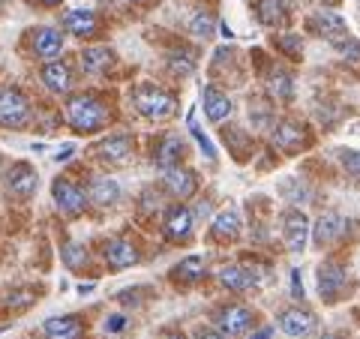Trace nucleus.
I'll use <instances>...</instances> for the list:
<instances>
[{
	"mask_svg": "<svg viewBox=\"0 0 360 339\" xmlns=\"http://www.w3.org/2000/svg\"><path fill=\"white\" fill-rule=\"evenodd\" d=\"M276 49H279V51H285L288 58H295V60H297V58H300V51H303V45H300L297 37H291V33H288V37H279V39H276Z\"/></svg>",
	"mask_w": 360,
	"mask_h": 339,
	"instance_id": "nucleus-36",
	"label": "nucleus"
},
{
	"mask_svg": "<svg viewBox=\"0 0 360 339\" xmlns=\"http://www.w3.org/2000/svg\"><path fill=\"white\" fill-rule=\"evenodd\" d=\"M127 327V315H108L105 319V333H120Z\"/></svg>",
	"mask_w": 360,
	"mask_h": 339,
	"instance_id": "nucleus-38",
	"label": "nucleus"
},
{
	"mask_svg": "<svg viewBox=\"0 0 360 339\" xmlns=\"http://www.w3.org/2000/svg\"><path fill=\"white\" fill-rule=\"evenodd\" d=\"M168 339H186L184 333H174V336H168Z\"/></svg>",
	"mask_w": 360,
	"mask_h": 339,
	"instance_id": "nucleus-46",
	"label": "nucleus"
},
{
	"mask_svg": "<svg viewBox=\"0 0 360 339\" xmlns=\"http://www.w3.org/2000/svg\"><path fill=\"white\" fill-rule=\"evenodd\" d=\"M345 282H348V276H345L342 258H324V262L319 264V295L328 303H336L342 298Z\"/></svg>",
	"mask_w": 360,
	"mask_h": 339,
	"instance_id": "nucleus-8",
	"label": "nucleus"
},
{
	"mask_svg": "<svg viewBox=\"0 0 360 339\" xmlns=\"http://www.w3.org/2000/svg\"><path fill=\"white\" fill-rule=\"evenodd\" d=\"M39 82L54 96H70V90L75 84V72L66 60H45V66L39 70Z\"/></svg>",
	"mask_w": 360,
	"mask_h": 339,
	"instance_id": "nucleus-11",
	"label": "nucleus"
},
{
	"mask_svg": "<svg viewBox=\"0 0 360 339\" xmlns=\"http://www.w3.org/2000/svg\"><path fill=\"white\" fill-rule=\"evenodd\" d=\"M180 160H184V141H180V135H165L153 153V162L165 172V168L180 165Z\"/></svg>",
	"mask_w": 360,
	"mask_h": 339,
	"instance_id": "nucleus-27",
	"label": "nucleus"
},
{
	"mask_svg": "<svg viewBox=\"0 0 360 339\" xmlns=\"http://www.w3.org/2000/svg\"><path fill=\"white\" fill-rule=\"evenodd\" d=\"M309 30L315 33V37H324V39H330V42L348 37L345 18L336 15V13H330V9H321V13H315V15L309 18Z\"/></svg>",
	"mask_w": 360,
	"mask_h": 339,
	"instance_id": "nucleus-22",
	"label": "nucleus"
},
{
	"mask_svg": "<svg viewBox=\"0 0 360 339\" xmlns=\"http://www.w3.org/2000/svg\"><path fill=\"white\" fill-rule=\"evenodd\" d=\"M78 60H82V70L87 75H105L111 66L117 63L115 51H111L108 45H87V49H82V54H78Z\"/></svg>",
	"mask_w": 360,
	"mask_h": 339,
	"instance_id": "nucleus-21",
	"label": "nucleus"
},
{
	"mask_svg": "<svg viewBox=\"0 0 360 339\" xmlns=\"http://www.w3.org/2000/svg\"><path fill=\"white\" fill-rule=\"evenodd\" d=\"M103 262L111 270H127L141 262V246L129 234H115L103 243Z\"/></svg>",
	"mask_w": 360,
	"mask_h": 339,
	"instance_id": "nucleus-5",
	"label": "nucleus"
},
{
	"mask_svg": "<svg viewBox=\"0 0 360 339\" xmlns=\"http://www.w3.org/2000/svg\"><path fill=\"white\" fill-rule=\"evenodd\" d=\"M255 18L267 27H283L288 21V4L285 0H255Z\"/></svg>",
	"mask_w": 360,
	"mask_h": 339,
	"instance_id": "nucleus-25",
	"label": "nucleus"
},
{
	"mask_svg": "<svg viewBox=\"0 0 360 339\" xmlns=\"http://www.w3.org/2000/svg\"><path fill=\"white\" fill-rule=\"evenodd\" d=\"M78 291H82V295H87V291H94V282H87V286L82 282V286H78Z\"/></svg>",
	"mask_w": 360,
	"mask_h": 339,
	"instance_id": "nucleus-45",
	"label": "nucleus"
},
{
	"mask_svg": "<svg viewBox=\"0 0 360 339\" xmlns=\"http://www.w3.org/2000/svg\"><path fill=\"white\" fill-rule=\"evenodd\" d=\"M60 255H63V264L70 267V270H84L87 262H90L87 250H84V246H78V243H63Z\"/></svg>",
	"mask_w": 360,
	"mask_h": 339,
	"instance_id": "nucleus-30",
	"label": "nucleus"
},
{
	"mask_svg": "<svg viewBox=\"0 0 360 339\" xmlns=\"http://www.w3.org/2000/svg\"><path fill=\"white\" fill-rule=\"evenodd\" d=\"M39 291L42 288H37V286H15L4 295V307L13 309V312H25L39 300Z\"/></svg>",
	"mask_w": 360,
	"mask_h": 339,
	"instance_id": "nucleus-29",
	"label": "nucleus"
},
{
	"mask_svg": "<svg viewBox=\"0 0 360 339\" xmlns=\"http://www.w3.org/2000/svg\"><path fill=\"white\" fill-rule=\"evenodd\" d=\"M193 231H195V217L193 210H189L186 205H172L165 210L162 217V237L168 243H189L193 241Z\"/></svg>",
	"mask_w": 360,
	"mask_h": 339,
	"instance_id": "nucleus-7",
	"label": "nucleus"
},
{
	"mask_svg": "<svg viewBox=\"0 0 360 339\" xmlns=\"http://www.w3.org/2000/svg\"><path fill=\"white\" fill-rule=\"evenodd\" d=\"M63 30L78 39H94L99 33V15L94 9H70L63 13Z\"/></svg>",
	"mask_w": 360,
	"mask_h": 339,
	"instance_id": "nucleus-20",
	"label": "nucleus"
},
{
	"mask_svg": "<svg viewBox=\"0 0 360 339\" xmlns=\"http://www.w3.org/2000/svg\"><path fill=\"white\" fill-rule=\"evenodd\" d=\"M205 276V258L201 255H186L180 264L172 267V279L177 282V286H195V282Z\"/></svg>",
	"mask_w": 360,
	"mask_h": 339,
	"instance_id": "nucleus-26",
	"label": "nucleus"
},
{
	"mask_svg": "<svg viewBox=\"0 0 360 339\" xmlns=\"http://www.w3.org/2000/svg\"><path fill=\"white\" fill-rule=\"evenodd\" d=\"M213 27H217V18H213L210 13H195L193 21H189V33L198 37V39H210Z\"/></svg>",
	"mask_w": 360,
	"mask_h": 339,
	"instance_id": "nucleus-32",
	"label": "nucleus"
},
{
	"mask_svg": "<svg viewBox=\"0 0 360 339\" xmlns=\"http://www.w3.org/2000/svg\"><path fill=\"white\" fill-rule=\"evenodd\" d=\"M283 241L288 252H303L309 241V219L300 210H285L283 213Z\"/></svg>",
	"mask_w": 360,
	"mask_h": 339,
	"instance_id": "nucleus-16",
	"label": "nucleus"
},
{
	"mask_svg": "<svg viewBox=\"0 0 360 339\" xmlns=\"http://www.w3.org/2000/svg\"><path fill=\"white\" fill-rule=\"evenodd\" d=\"M129 4H141V0H129Z\"/></svg>",
	"mask_w": 360,
	"mask_h": 339,
	"instance_id": "nucleus-47",
	"label": "nucleus"
},
{
	"mask_svg": "<svg viewBox=\"0 0 360 339\" xmlns=\"http://www.w3.org/2000/svg\"><path fill=\"white\" fill-rule=\"evenodd\" d=\"M195 339H229V336L219 333V331H210V327H201V331L195 333Z\"/></svg>",
	"mask_w": 360,
	"mask_h": 339,
	"instance_id": "nucleus-42",
	"label": "nucleus"
},
{
	"mask_svg": "<svg viewBox=\"0 0 360 339\" xmlns=\"http://www.w3.org/2000/svg\"><path fill=\"white\" fill-rule=\"evenodd\" d=\"M37 4H39V6H49V9H51V6H60V0H37Z\"/></svg>",
	"mask_w": 360,
	"mask_h": 339,
	"instance_id": "nucleus-44",
	"label": "nucleus"
},
{
	"mask_svg": "<svg viewBox=\"0 0 360 339\" xmlns=\"http://www.w3.org/2000/svg\"><path fill=\"white\" fill-rule=\"evenodd\" d=\"M132 105L144 120H150V123H162V120L177 115V96L172 94V90H165L160 84H150V82H144V84H139L132 90Z\"/></svg>",
	"mask_w": 360,
	"mask_h": 339,
	"instance_id": "nucleus-2",
	"label": "nucleus"
},
{
	"mask_svg": "<svg viewBox=\"0 0 360 339\" xmlns=\"http://www.w3.org/2000/svg\"><path fill=\"white\" fill-rule=\"evenodd\" d=\"M42 333H45V339H84L87 336V321L75 312L54 315V319H49L42 324Z\"/></svg>",
	"mask_w": 360,
	"mask_h": 339,
	"instance_id": "nucleus-18",
	"label": "nucleus"
},
{
	"mask_svg": "<svg viewBox=\"0 0 360 339\" xmlns=\"http://www.w3.org/2000/svg\"><path fill=\"white\" fill-rule=\"evenodd\" d=\"M270 94H274L276 99H283V103H288V99L295 96V82H291V75L288 72L270 75Z\"/></svg>",
	"mask_w": 360,
	"mask_h": 339,
	"instance_id": "nucleus-31",
	"label": "nucleus"
},
{
	"mask_svg": "<svg viewBox=\"0 0 360 339\" xmlns=\"http://www.w3.org/2000/svg\"><path fill=\"white\" fill-rule=\"evenodd\" d=\"M309 229H312V243L319 246V250H324V246H330V243H336L342 237L345 219L340 217V213L328 210V213H321V217L315 219V225H309Z\"/></svg>",
	"mask_w": 360,
	"mask_h": 339,
	"instance_id": "nucleus-19",
	"label": "nucleus"
},
{
	"mask_svg": "<svg viewBox=\"0 0 360 339\" xmlns=\"http://www.w3.org/2000/svg\"><path fill=\"white\" fill-rule=\"evenodd\" d=\"M193 135H195V141L201 144V148H205V153L210 156V160H217V151H213V144H210V141H207V139H205V135H201V132H198L195 127H193Z\"/></svg>",
	"mask_w": 360,
	"mask_h": 339,
	"instance_id": "nucleus-41",
	"label": "nucleus"
},
{
	"mask_svg": "<svg viewBox=\"0 0 360 339\" xmlns=\"http://www.w3.org/2000/svg\"><path fill=\"white\" fill-rule=\"evenodd\" d=\"M33 120L30 96L21 87H0V129H25Z\"/></svg>",
	"mask_w": 360,
	"mask_h": 339,
	"instance_id": "nucleus-3",
	"label": "nucleus"
},
{
	"mask_svg": "<svg viewBox=\"0 0 360 339\" xmlns=\"http://www.w3.org/2000/svg\"><path fill=\"white\" fill-rule=\"evenodd\" d=\"M72 156H75V144H63V148L54 153V162H70Z\"/></svg>",
	"mask_w": 360,
	"mask_h": 339,
	"instance_id": "nucleus-40",
	"label": "nucleus"
},
{
	"mask_svg": "<svg viewBox=\"0 0 360 339\" xmlns=\"http://www.w3.org/2000/svg\"><path fill=\"white\" fill-rule=\"evenodd\" d=\"M333 45H336V51H340L345 60L360 63V39H354V37H342V39H336Z\"/></svg>",
	"mask_w": 360,
	"mask_h": 339,
	"instance_id": "nucleus-33",
	"label": "nucleus"
},
{
	"mask_svg": "<svg viewBox=\"0 0 360 339\" xmlns=\"http://www.w3.org/2000/svg\"><path fill=\"white\" fill-rule=\"evenodd\" d=\"M153 210H160V196H156L153 189H144L141 198H139V217L141 219H150Z\"/></svg>",
	"mask_w": 360,
	"mask_h": 339,
	"instance_id": "nucleus-34",
	"label": "nucleus"
},
{
	"mask_svg": "<svg viewBox=\"0 0 360 339\" xmlns=\"http://www.w3.org/2000/svg\"><path fill=\"white\" fill-rule=\"evenodd\" d=\"M6 189L18 201H30L39 189V172L30 162H13L6 168Z\"/></svg>",
	"mask_w": 360,
	"mask_h": 339,
	"instance_id": "nucleus-9",
	"label": "nucleus"
},
{
	"mask_svg": "<svg viewBox=\"0 0 360 339\" xmlns=\"http://www.w3.org/2000/svg\"><path fill=\"white\" fill-rule=\"evenodd\" d=\"M252 321H255V315L250 307H243V303H225L217 312L219 333H225V336H243L252 327Z\"/></svg>",
	"mask_w": 360,
	"mask_h": 339,
	"instance_id": "nucleus-14",
	"label": "nucleus"
},
{
	"mask_svg": "<svg viewBox=\"0 0 360 339\" xmlns=\"http://www.w3.org/2000/svg\"><path fill=\"white\" fill-rule=\"evenodd\" d=\"M340 162L348 174L360 177V151H340Z\"/></svg>",
	"mask_w": 360,
	"mask_h": 339,
	"instance_id": "nucleus-37",
	"label": "nucleus"
},
{
	"mask_svg": "<svg viewBox=\"0 0 360 339\" xmlns=\"http://www.w3.org/2000/svg\"><path fill=\"white\" fill-rule=\"evenodd\" d=\"M84 192H87V201H90V205L99 207V210H108V207H115L117 201H120V184H117L115 177H108V174L90 177L87 186H84Z\"/></svg>",
	"mask_w": 360,
	"mask_h": 339,
	"instance_id": "nucleus-15",
	"label": "nucleus"
},
{
	"mask_svg": "<svg viewBox=\"0 0 360 339\" xmlns=\"http://www.w3.org/2000/svg\"><path fill=\"white\" fill-rule=\"evenodd\" d=\"M274 144H276L279 151H285V153H297L303 148H309L312 135H309V129L303 127L300 120L285 117V120L274 123Z\"/></svg>",
	"mask_w": 360,
	"mask_h": 339,
	"instance_id": "nucleus-10",
	"label": "nucleus"
},
{
	"mask_svg": "<svg viewBox=\"0 0 360 339\" xmlns=\"http://www.w3.org/2000/svg\"><path fill=\"white\" fill-rule=\"evenodd\" d=\"M162 189L174 201H189L198 192V174L189 172V168H184V165L165 168L162 172Z\"/></svg>",
	"mask_w": 360,
	"mask_h": 339,
	"instance_id": "nucleus-12",
	"label": "nucleus"
},
{
	"mask_svg": "<svg viewBox=\"0 0 360 339\" xmlns=\"http://www.w3.org/2000/svg\"><path fill=\"white\" fill-rule=\"evenodd\" d=\"M210 237L217 243H234L240 237V217H238V210H222L217 213V219H213L210 225Z\"/></svg>",
	"mask_w": 360,
	"mask_h": 339,
	"instance_id": "nucleus-24",
	"label": "nucleus"
},
{
	"mask_svg": "<svg viewBox=\"0 0 360 339\" xmlns=\"http://www.w3.org/2000/svg\"><path fill=\"white\" fill-rule=\"evenodd\" d=\"M279 331H283L285 336H295V339H307L315 333V327H319V321H315V312L307 309V307H288L279 312Z\"/></svg>",
	"mask_w": 360,
	"mask_h": 339,
	"instance_id": "nucleus-13",
	"label": "nucleus"
},
{
	"mask_svg": "<svg viewBox=\"0 0 360 339\" xmlns=\"http://www.w3.org/2000/svg\"><path fill=\"white\" fill-rule=\"evenodd\" d=\"M201 103H205V115H207L210 123H222L225 117H231V111H234L229 94H222V90L213 87V84L205 87V94H201Z\"/></svg>",
	"mask_w": 360,
	"mask_h": 339,
	"instance_id": "nucleus-23",
	"label": "nucleus"
},
{
	"mask_svg": "<svg viewBox=\"0 0 360 339\" xmlns=\"http://www.w3.org/2000/svg\"><path fill=\"white\" fill-rule=\"evenodd\" d=\"M94 156L105 168H127L135 160V139L132 135H108L94 148Z\"/></svg>",
	"mask_w": 360,
	"mask_h": 339,
	"instance_id": "nucleus-6",
	"label": "nucleus"
},
{
	"mask_svg": "<svg viewBox=\"0 0 360 339\" xmlns=\"http://www.w3.org/2000/svg\"><path fill=\"white\" fill-rule=\"evenodd\" d=\"M219 282H222V288H229V291H250L255 286V279L246 274V267L243 264H225L219 267Z\"/></svg>",
	"mask_w": 360,
	"mask_h": 339,
	"instance_id": "nucleus-28",
	"label": "nucleus"
},
{
	"mask_svg": "<svg viewBox=\"0 0 360 339\" xmlns=\"http://www.w3.org/2000/svg\"><path fill=\"white\" fill-rule=\"evenodd\" d=\"M291 298H303V279H300V270H291Z\"/></svg>",
	"mask_w": 360,
	"mask_h": 339,
	"instance_id": "nucleus-39",
	"label": "nucleus"
},
{
	"mask_svg": "<svg viewBox=\"0 0 360 339\" xmlns=\"http://www.w3.org/2000/svg\"><path fill=\"white\" fill-rule=\"evenodd\" d=\"M270 333H274V327H264V331H258L252 339H270Z\"/></svg>",
	"mask_w": 360,
	"mask_h": 339,
	"instance_id": "nucleus-43",
	"label": "nucleus"
},
{
	"mask_svg": "<svg viewBox=\"0 0 360 339\" xmlns=\"http://www.w3.org/2000/svg\"><path fill=\"white\" fill-rule=\"evenodd\" d=\"M168 66H172V72H177V75H189L193 72V66H195V58L189 51L172 54V58H168Z\"/></svg>",
	"mask_w": 360,
	"mask_h": 339,
	"instance_id": "nucleus-35",
	"label": "nucleus"
},
{
	"mask_svg": "<svg viewBox=\"0 0 360 339\" xmlns=\"http://www.w3.org/2000/svg\"><path fill=\"white\" fill-rule=\"evenodd\" d=\"M51 198H54V205H58V210L70 219H78L90 207L84 186L75 184L72 177H63V174L51 180Z\"/></svg>",
	"mask_w": 360,
	"mask_h": 339,
	"instance_id": "nucleus-4",
	"label": "nucleus"
},
{
	"mask_svg": "<svg viewBox=\"0 0 360 339\" xmlns=\"http://www.w3.org/2000/svg\"><path fill=\"white\" fill-rule=\"evenodd\" d=\"M63 120L66 127L78 135H96L108 129L111 123V105L96 94H70L63 105Z\"/></svg>",
	"mask_w": 360,
	"mask_h": 339,
	"instance_id": "nucleus-1",
	"label": "nucleus"
},
{
	"mask_svg": "<svg viewBox=\"0 0 360 339\" xmlns=\"http://www.w3.org/2000/svg\"><path fill=\"white\" fill-rule=\"evenodd\" d=\"M30 51L39 60H58L63 54V33L58 27H37L30 33Z\"/></svg>",
	"mask_w": 360,
	"mask_h": 339,
	"instance_id": "nucleus-17",
	"label": "nucleus"
}]
</instances>
